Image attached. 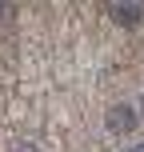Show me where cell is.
Masks as SVG:
<instances>
[{"instance_id": "cell-1", "label": "cell", "mask_w": 144, "mask_h": 152, "mask_svg": "<svg viewBox=\"0 0 144 152\" xmlns=\"http://www.w3.org/2000/svg\"><path fill=\"white\" fill-rule=\"evenodd\" d=\"M108 128H112V132H132V128H136V112H132V108L128 104H112V108H108Z\"/></svg>"}, {"instance_id": "cell-2", "label": "cell", "mask_w": 144, "mask_h": 152, "mask_svg": "<svg viewBox=\"0 0 144 152\" xmlns=\"http://www.w3.org/2000/svg\"><path fill=\"white\" fill-rule=\"evenodd\" d=\"M140 16H144L140 4H112V20H116V24H128V28H132Z\"/></svg>"}, {"instance_id": "cell-3", "label": "cell", "mask_w": 144, "mask_h": 152, "mask_svg": "<svg viewBox=\"0 0 144 152\" xmlns=\"http://www.w3.org/2000/svg\"><path fill=\"white\" fill-rule=\"evenodd\" d=\"M16 152H40V148H28V144H20V148H16Z\"/></svg>"}]
</instances>
